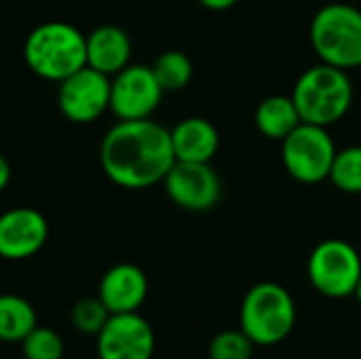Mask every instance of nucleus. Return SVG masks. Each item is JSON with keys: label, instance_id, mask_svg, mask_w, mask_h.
Returning a JSON list of instances; mask_svg holds the SVG:
<instances>
[{"label": "nucleus", "instance_id": "obj_12", "mask_svg": "<svg viewBox=\"0 0 361 359\" xmlns=\"http://www.w3.org/2000/svg\"><path fill=\"white\" fill-rule=\"evenodd\" d=\"M49 239V222L34 207H13L0 214V258L27 260L36 256Z\"/></svg>", "mask_w": 361, "mask_h": 359}, {"label": "nucleus", "instance_id": "obj_20", "mask_svg": "<svg viewBox=\"0 0 361 359\" xmlns=\"http://www.w3.org/2000/svg\"><path fill=\"white\" fill-rule=\"evenodd\" d=\"M19 345L23 359H63L66 355L61 334L47 326H36Z\"/></svg>", "mask_w": 361, "mask_h": 359}, {"label": "nucleus", "instance_id": "obj_19", "mask_svg": "<svg viewBox=\"0 0 361 359\" xmlns=\"http://www.w3.org/2000/svg\"><path fill=\"white\" fill-rule=\"evenodd\" d=\"M328 180L345 195H361V146L336 150Z\"/></svg>", "mask_w": 361, "mask_h": 359}, {"label": "nucleus", "instance_id": "obj_2", "mask_svg": "<svg viewBox=\"0 0 361 359\" xmlns=\"http://www.w3.org/2000/svg\"><path fill=\"white\" fill-rule=\"evenodd\" d=\"M23 59L36 76L59 85L87 66V36L68 21L38 23L25 36Z\"/></svg>", "mask_w": 361, "mask_h": 359}, {"label": "nucleus", "instance_id": "obj_24", "mask_svg": "<svg viewBox=\"0 0 361 359\" xmlns=\"http://www.w3.org/2000/svg\"><path fill=\"white\" fill-rule=\"evenodd\" d=\"M11 163L6 161V157L4 154H0V193L8 186V182H11Z\"/></svg>", "mask_w": 361, "mask_h": 359}, {"label": "nucleus", "instance_id": "obj_14", "mask_svg": "<svg viewBox=\"0 0 361 359\" xmlns=\"http://www.w3.org/2000/svg\"><path fill=\"white\" fill-rule=\"evenodd\" d=\"M131 38L123 28L99 25L87 34V66L112 78L131 63Z\"/></svg>", "mask_w": 361, "mask_h": 359}, {"label": "nucleus", "instance_id": "obj_26", "mask_svg": "<svg viewBox=\"0 0 361 359\" xmlns=\"http://www.w3.org/2000/svg\"><path fill=\"white\" fill-rule=\"evenodd\" d=\"M252 359H256V358H252Z\"/></svg>", "mask_w": 361, "mask_h": 359}, {"label": "nucleus", "instance_id": "obj_8", "mask_svg": "<svg viewBox=\"0 0 361 359\" xmlns=\"http://www.w3.org/2000/svg\"><path fill=\"white\" fill-rule=\"evenodd\" d=\"M163 93L150 66L129 63L110 78V110L118 121L150 118Z\"/></svg>", "mask_w": 361, "mask_h": 359}, {"label": "nucleus", "instance_id": "obj_7", "mask_svg": "<svg viewBox=\"0 0 361 359\" xmlns=\"http://www.w3.org/2000/svg\"><path fill=\"white\" fill-rule=\"evenodd\" d=\"M307 275L311 286L326 298L353 296L361 277L360 252L345 239H326L313 248Z\"/></svg>", "mask_w": 361, "mask_h": 359}, {"label": "nucleus", "instance_id": "obj_13", "mask_svg": "<svg viewBox=\"0 0 361 359\" xmlns=\"http://www.w3.org/2000/svg\"><path fill=\"white\" fill-rule=\"evenodd\" d=\"M97 296L112 315L135 313L146 303L148 277L137 264L131 262L114 264L99 279Z\"/></svg>", "mask_w": 361, "mask_h": 359}, {"label": "nucleus", "instance_id": "obj_3", "mask_svg": "<svg viewBox=\"0 0 361 359\" xmlns=\"http://www.w3.org/2000/svg\"><path fill=\"white\" fill-rule=\"evenodd\" d=\"M302 123L330 127L347 116L353 104V85L347 70L317 63L307 68L292 89Z\"/></svg>", "mask_w": 361, "mask_h": 359}, {"label": "nucleus", "instance_id": "obj_11", "mask_svg": "<svg viewBox=\"0 0 361 359\" xmlns=\"http://www.w3.org/2000/svg\"><path fill=\"white\" fill-rule=\"evenodd\" d=\"M99 359H152L154 330L137 311L114 313L95 336Z\"/></svg>", "mask_w": 361, "mask_h": 359}, {"label": "nucleus", "instance_id": "obj_23", "mask_svg": "<svg viewBox=\"0 0 361 359\" xmlns=\"http://www.w3.org/2000/svg\"><path fill=\"white\" fill-rule=\"evenodd\" d=\"M239 0H199V4L207 11H228L237 4Z\"/></svg>", "mask_w": 361, "mask_h": 359}, {"label": "nucleus", "instance_id": "obj_21", "mask_svg": "<svg viewBox=\"0 0 361 359\" xmlns=\"http://www.w3.org/2000/svg\"><path fill=\"white\" fill-rule=\"evenodd\" d=\"M110 315L112 313L106 309L99 296H87V298L76 300L70 317H72V326L76 328V332L85 336H97L102 328L106 326V322L110 320Z\"/></svg>", "mask_w": 361, "mask_h": 359}, {"label": "nucleus", "instance_id": "obj_9", "mask_svg": "<svg viewBox=\"0 0 361 359\" xmlns=\"http://www.w3.org/2000/svg\"><path fill=\"white\" fill-rule=\"evenodd\" d=\"M57 108L74 125L95 123L110 110V76L91 66L76 70L59 83Z\"/></svg>", "mask_w": 361, "mask_h": 359}, {"label": "nucleus", "instance_id": "obj_16", "mask_svg": "<svg viewBox=\"0 0 361 359\" xmlns=\"http://www.w3.org/2000/svg\"><path fill=\"white\" fill-rule=\"evenodd\" d=\"M256 129L275 142H281L286 135H290L302 121L296 110V104L292 95H271L264 97L254 114Z\"/></svg>", "mask_w": 361, "mask_h": 359}, {"label": "nucleus", "instance_id": "obj_6", "mask_svg": "<svg viewBox=\"0 0 361 359\" xmlns=\"http://www.w3.org/2000/svg\"><path fill=\"white\" fill-rule=\"evenodd\" d=\"M336 144L328 127L300 123L281 140V161L290 178L300 184H319L330 178Z\"/></svg>", "mask_w": 361, "mask_h": 359}, {"label": "nucleus", "instance_id": "obj_17", "mask_svg": "<svg viewBox=\"0 0 361 359\" xmlns=\"http://www.w3.org/2000/svg\"><path fill=\"white\" fill-rule=\"evenodd\" d=\"M38 326L34 305L17 294H0V343H21Z\"/></svg>", "mask_w": 361, "mask_h": 359}, {"label": "nucleus", "instance_id": "obj_25", "mask_svg": "<svg viewBox=\"0 0 361 359\" xmlns=\"http://www.w3.org/2000/svg\"><path fill=\"white\" fill-rule=\"evenodd\" d=\"M353 296H355V298L361 303V277H360V281H357V288H355V294H353Z\"/></svg>", "mask_w": 361, "mask_h": 359}, {"label": "nucleus", "instance_id": "obj_1", "mask_svg": "<svg viewBox=\"0 0 361 359\" xmlns=\"http://www.w3.org/2000/svg\"><path fill=\"white\" fill-rule=\"evenodd\" d=\"M173 163L169 129L150 118L118 121L99 144V165L106 178L127 190L163 182Z\"/></svg>", "mask_w": 361, "mask_h": 359}, {"label": "nucleus", "instance_id": "obj_10", "mask_svg": "<svg viewBox=\"0 0 361 359\" xmlns=\"http://www.w3.org/2000/svg\"><path fill=\"white\" fill-rule=\"evenodd\" d=\"M163 186L173 205L195 214L216 207L222 195V182L209 163L176 161L167 171Z\"/></svg>", "mask_w": 361, "mask_h": 359}, {"label": "nucleus", "instance_id": "obj_18", "mask_svg": "<svg viewBox=\"0 0 361 359\" xmlns=\"http://www.w3.org/2000/svg\"><path fill=\"white\" fill-rule=\"evenodd\" d=\"M150 68L165 93L182 91L184 87H188L195 74L192 59L184 51H176V49L161 53Z\"/></svg>", "mask_w": 361, "mask_h": 359}, {"label": "nucleus", "instance_id": "obj_4", "mask_svg": "<svg viewBox=\"0 0 361 359\" xmlns=\"http://www.w3.org/2000/svg\"><path fill=\"white\" fill-rule=\"evenodd\" d=\"M296 326V303L292 294L275 284L260 281L241 300L239 328L260 347L283 343Z\"/></svg>", "mask_w": 361, "mask_h": 359}, {"label": "nucleus", "instance_id": "obj_15", "mask_svg": "<svg viewBox=\"0 0 361 359\" xmlns=\"http://www.w3.org/2000/svg\"><path fill=\"white\" fill-rule=\"evenodd\" d=\"M171 133V148L176 161L188 163H212L220 146V133L216 125L203 116L182 118Z\"/></svg>", "mask_w": 361, "mask_h": 359}, {"label": "nucleus", "instance_id": "obj_22", "mask_svg": "<svg viewBox=\"0 0 361 359\" xmlns=\"http://www.w3.org/2000/svg\"><path fill=\"white\" fill-rule=\"evenodd\" d=\"M254 341L239 330H222L218 332L207 347L209 359H252L254 358Z\"/></svg>", "mask_w": 361, "mask_h": 359}, {"label": "nucleus", "instance_id": "obj_5", "mask_svg": "<svg viewBox=\"0 0 361 359\" xmlns=\"http://www.w3.org/2000/svg\"><path fill=\"white\" fill-rule=\"evenodd\" d=\"M311 47L322 63L353 70L361 66V11L334 2L322 6L311 19Z\"/></svg>", "mask_w": 361, "mask_h": 359}]
</instances>
